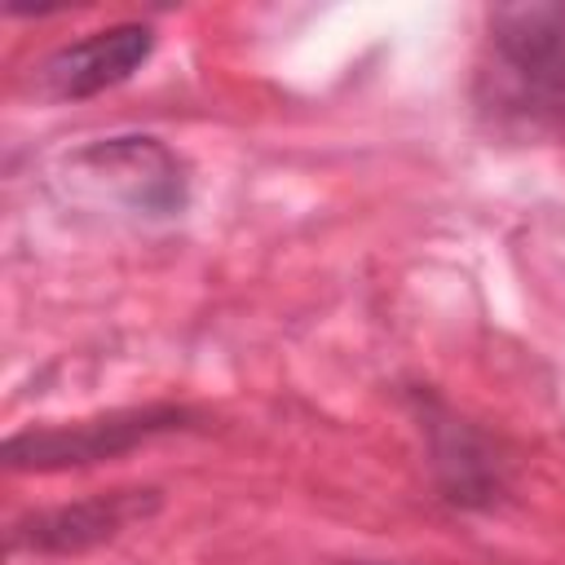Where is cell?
Here are the masks:
<instances>
[{
    "instance_id": "cell-1",
    "label": "cell",
    "mask_w": 565,
    "mask_h": 565,
    "mask_svg": "<svg viewBox=\"0 0 565 565\" xmlns=\"http://www.w3.org/2000/svg\"><path fill=\"white\" fill-rule=\"evenodd\" d=\"M75 185L106 194L141 216H172L185 207V168L154 137H110L71 154Z\"/></svg>"
},
{
    "instance_id": "cell-2",
    "label": "cell",
    "mask_w": 565,
    "mask_h": 565,
    "mask_svg": "<svg viewBox=\"0 0 565 565\" xmlns=\"http://www.w3.org/2000/svg\"><path fill=\"white\" fill-rule=\"evenodd\" d=\"M490 44L521 102L565 119V4L490 9Z\"/></svg>"
},
{
    "instance_id": "cell-3",
    "label": "cell",
    "mask_w": 565,
    "mask_h": 565,
    "mask_svg": "<svg viewBox=\"0 0 565 565\" xmlns=\"http://www.w3.org/2000/svg\"><path fill=\"white\" fill-rule=\"evenodd\" d=\"M190 419V411L181 406H146V411H115L102 419H84L71 428H31L4 441V459L9 468H79V463H97V459H115L141 441H150L154 433H172Z\"/></svg>"
},
{
    "instance_id": "cell-4",
    "label": "cell",
    "mask_w": 565,
    "mask_h": 565,
    "mask_svg": "<svg viewBox=\"0 0 565 565\" xmlns=\"http://www.w3.org/2000/svg\"><path fill=\"white\" fill-rule=\"evenodd\" d=\"M150 53H154V31L141 22H119V26L93 31L75 44H62L40 66V88L53 102H79V97L124 84Z\"/></svg>"
},
{
    "instance_id": "cell-5",
    "label": "cell",
    "mask_w": 565,
    "mask_h": 565,
    "mask_svg": "<svg viewBox=\"0 0 565 565\" xmlns=\"http://www.w3.org/2000/svg\"><path fill=\"white\" fill-rule=\"evenodd\" d=\"M154 508V490H119V494H97L79 499L71 508L40 512L13 530V547H40V552H84L93 543L115 539L128 521L146 516Z\"/></svg>"
}]
</instances>
